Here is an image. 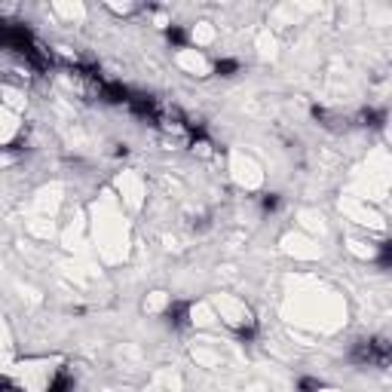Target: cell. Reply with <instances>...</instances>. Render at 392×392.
<instances>
[{"label":"cell","instance_id":"obj_1","mask_svg":"<svg viewBox=\"0 0 392 392\" xmlns=\"http://www.w3.org/2000/svg\"><path fill=\"white\" fill-rule=\"evenodd\" d=\"M349 362L362 368H389V340L386 337L355 340L353 349H349Z\"/></svg>","mask_w":392,"mask_h":392},{"label":"cell","instance_id":"obj_2","mask_svg":"<svg viewBox=\"0 0 392 392\" xmlns=\"http://www.w3.org/2000/svg\"><path fill=\"white\" fill-rule=\"evenodd\" d=\"M166 322H169V328H175V331H187L190 328V304L187 301H172L166 306Z\"/></svg>","mask_w":392,"mask_h":392},{"label":"cell","instance_id":"obj_3","mask_svg":"<svg viewBox=\"0 0 392 392\" xmlns=\"http://www.w3.org/2000/svg\"><path fill=\"white\" fill-rule=\"evenodd\" d=\"M362 126H368V129H383V123H386V111H377V108H365L359 113Z\"/></svg>","mask_w":392,"mask_h":392},{"label":"cell","instance_id":"obj_4","mask_svg":"<svg viewBox=\"0 0 392 392\" xmlns=\"http://www.w3.org/2000/svg\"><path fill=\"white\" fill-rule=\"evenodd\" d=\"M71 389H74V380H71V374H68V371H59V374H55V380L49 383L46 392H71Z\"/></svg>","mask_w":392,"mask_h":392},{"label":"cell","instance_id":"obj_5","mask_svg":"<svg viewBox=\"0 0 392 392\" xmlns=\"http://www.w3.org/2000/svg\"><path fill=\"white\" fill-rule=\"evenodd\" d=\"M166 40H169V44H172V46H187V31H184V28L181 25H169L166 28Z\"/></svg>","mask_w":392,"mask_h":392},{"label":"cell","instance_id":"obj_6","mask_svg":"<svg viewBox=\"0 0 392 392\" xmlns=\"http://www.w3.org/2000/svg\"><path fill=\"white\" fill-rule=\"evenodd\" d=\"M239 62L236 59H218L215 62V74L218 77H233V74H239Z\"/></svg>","mask_w":392,"mask_h":392},{"label":"cell","instance_id":"obj_7","mask_svg":"<svg viewBox=\"0 0 392 392\" xmlns=\"http://www.w3.org/2000/svg\"><path fill=\"white\" fill-rule=\"evenodd\" d=\"M279 205H282V196L279 194H263L261 196V209L270 212V215H273V212H279Z\"/></svg>","mask_w":392,"mask_h":392},{"label":"cell","instance_id":"obj_8","mask_svg":"<svg viewBox=\"0 0 392 392\" xmlns=\"http://www.w3.org/2000/svg\"><path fill=\"white\" fill-rule=\"evenodd\" d=\"M377 263H380L383 270L392 267V242H380V254H377Z\"/></svg>","mask_w":392,"mask_h":392},{"label":"cell","instance_id":"obj_9","mask_svg":"<svg viewBox=\"0 0 392 392\" xmlns=\"http://www.w3.org/2000/svg\"><path fill=\"white\" fill-rule=\"evenodd\" d=\"M325 383L316 380V377H301V383H297V389L301 392H322Z\"/></svg>","mask_w":392,"mask_h":392}]
</instances>
